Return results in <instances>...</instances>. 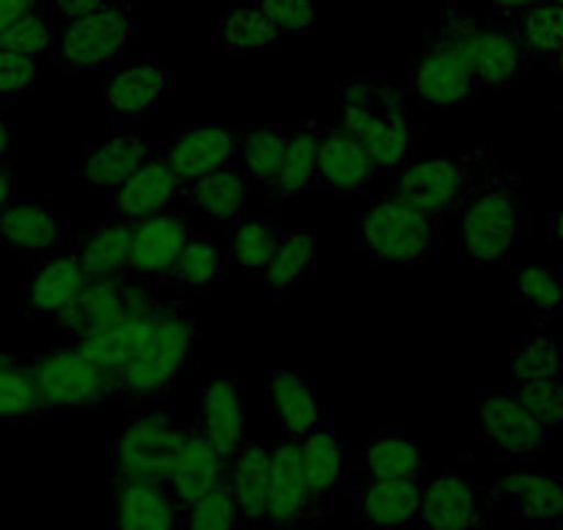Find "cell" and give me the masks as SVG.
Returning a JSON list of instances; mask_svg holds the SVG:
<instances>
[{"mask_svg": "<svg viewBox=\"0 0 563 530\" xmlns=\"http://www.w3.org/2000/svg\"><path fill=\"white\" fill-rule=\"evenodd\" d=\"M338 128L356 139L371 155L378 177H389L411 161V133L406 102L384 78H354L340 86Z\"/></svg>", "mask_w": 563, "mask_h": 530, "instance_id": "obj_1", "label": "cell"}, {"mask_svg": "<svg viewBox=\"0 0 563 530\" xmlns=\"http://www.w3.org/2000/svg\"><path fill=\"white\" fill-rule=\"evenodd\" d=\"M459 213V238L473 263H506L528 235V216L519 202V177L511 169H489L481 175Z\"/></svg>", "mask_w": 563, "mask_h": 530, "instance_id": "obj_2", "label": "cell"}, {"mask_svg": "<svg viewBox=\"0 0 563 530\" xmlns=\"http://www.w3.org/2000/svg\"><path fill=\"white\" fill-rule=\"evenodd\" d=\"M197 323L180 305H164L155 312L147 334L119 371L128 404L158 407V401L175 393L177 382L191 365Z\"/></svg>", "mask_w": 563, "mask_h": 530, "instance_id": "obj_3", "label": "cell"}, {"mask_svg": "<svg viewBox=\"0 0 563 530\" xmlns=\"http://www.w3.org/2000/svg\"><path fill=\"white\" fill-rule=\"evenodd\" d=\"M354 241L384 265H415L440 243V216L384 194L354 221Z\"/></svg>", "mask_w": 563, "mask_h": 530, "instance_id": "obj_4", "label": "cell"}, {"mask_svg": "<svg viewBox=\"0 0 563 530\" xmlns=\"http://www.w3.org/2000/svg\"><path fill=\"white\" fill-rule=\"evenodd\" d=\"M186 426L169 407H141L108 445L111 484L119 481H153L166 484L172 462L180 448Z\"/></svg>", "mask_w": 563, "mask_h": 530, "instance_id": "obj_5", "label": "cell"}, {"mask_svg": "<svg viewBox=\"0 0 563 530\" xmlns=\"http://www.w3.org/2000/svg\"><path fill=\"white\" fill-rule=\"evenodd\" d=\"M492 153H495L492 144H481V147L464 150L456 158L409 161L398 172L384 177L387 194L442 219L451 210L462 208L475 183L492 166Z\"/></svg>", "mask_w": 563, "mask_h": 530, "instance_id": "obj_6", "label": "cell"}, {"mask_svg": "<svg viewBox=\"0 0 563 530\" xmlns=\"http://www.w3.org/2000/svg\"><path fill=\"white\" fill-rule=\"evenodd\" d=\"M434 29L442 31L462 51L481 89L508 86L525 69V53L517 31L500 23H478L456 0H448L442 7Z\"/></svg>", "mask_w": 563, "mask_h": 530, "instance_id": "obj_7", "label": "cell"}, {"mask_svg": "<svg viewBox=\"0 0 563 530\" xmlns=\"http://www.w3.org/2000/svg\"><path fill=\"white\" fill-rule=\"evenodd\" d=\"M29 362L47 409L128 404V395H124L117 373H108L106 367L95 365L75 345L64 343L51 354L31 356Z\"/></svg>", "mask_w": 563, "mask_h": 530, "instance_id": "obj_8", "label": "cell"}, {"mask_svg": "<svg viewBox=\"0 0 563 530\" xmlns=\"http://www.w3.org/2000/svg\"><path fill=\"white\" fill-rule=\"evenodd\" d=\"M139 36V20L130 7H106L91 18L69 23L53 51L58 69L97 73L117 67Z\"/></svg>", "mask_w": 563, "mask_h": 530, "instance_id": "obj_9", "label": "cell"}, {"mask_svg": "<svg viewBox=\"0 0 563 530\" xmlns=\"http://www.w3.org/2000/svg\"><path fill=\"white\" fill-rule=\"evenodd\" d=\"M158 301L161 299L150 290V285L135 283L130 277L89 279L80 294L69 301L67 310L53 318V327L62 334L64 343H78V340L111 327L128 312L144 310Z\"/></svg>", "mask_w": 563, "mask_h": 530, "instance_id": "obj_10", "label": "cell"}, {"mask_svg": "<svg viewBox=\"0 0 563 530\" xmlns=\"http://www.w3.org/2000/svg\"><path fill=\"white\" fill-rule=\"evenodd\" d=\"M409 89L429 106H467L481 91V84L462 51L442 31L431 29L420 58L411 64Z\"/></svg>", "mask_w": 563, "mask_h": 530, "instance_id": "obj_11", "label": "cell"}, {"mask_svg": "<svg viewBox=\"0 0 563 530\" xmlns=\"http://www.w3.org/2000/svg\"><path fill=\"white\" fill-rule=\"evenodd\" d=\"M475 426L486 445L508 462H539L547 453V429L514 393H486L475 401Z\"/></svg>", "mask_w": 563, "mask_h": 530, "instance_id": "obj_12", "label": "cell"}, {"mask_svg": "<svg viewBox=\"0 0 563 530\" xmlns=\"http://www.w3.org/2000/svg\"><path fill=\"white\" fill-rule=\"evenodd\" d=\"M89 283L80 263V235L73 232L58 249L47 252L34 268L29 283L20 288L18 316L20 318H53L69 307V301Z\"/></svg>", "mask_w": 563, "mask_h": 530, "instance_id": "obj_13", "label": "cell"}, {"mask_svg": "<svg viewBox=\"0 0 563 530\" xmlns=\"http://www.w3.org/2000/svg\"><path fill=\"white\" fill-rule=\"evenodd\" d=\"M191 235L194 227L175 210L153 216L147 221H135L122 277L144 285H169L172 268Z\"/></svg>", "mask_w": 563, "mask_h": 530, "instance_id": "obj_14", "label": "cell"}, {"mask_svg": "<svg viewBox=\"0 0 563 530\" xmlns=\"http://www.w3.org/2000/svg\"><path fill=\"white\" fill-rule=\"evenodd\" d=\"M241 133L243 128H230V124H188L175 139L158 144V155L186 186L199 177L213 175V172L230 169L235 164Z\"/></svg>", "mask_w": 563, "mask_h": 530, "instance_id": "obj_15", "label": "cell"}, {"mask_svg": "<svg viewBox=\"0 0 563 530\" xmlns=\"http://www.w3.org/2000/svg\"><path fill=\"white\" fill-rule=\"evenodd\" d=\"M243 398H246V384L235 376L213 378L197 398L194 426L213 445L224 467L249 445L246 401Z\"/></svg>", "mask_w": 563, "mask_h": 530, "instance_id": "obj_16", "label": "cell"}, {"mask_svg": "<svg viewBox=\"0 0 563 530\" xmlns=\"http://www.w3.org/2000/svg\"><path fill=\"white\" fill-rule=\"evenodd\" d=\"M155 155H158V144L150 142L141 130L119 128L89 150L84 166L78 169V177L91 191L108 199Z\"/></svg>", "mask_w": 563, "mask_h": 530, "instance_id": "obj_17", "label": "cell"}, {"mask_svg": "<svg viewBox=\"0 0 563 530\" xmlns=\"http://www.w3.org/2000/svg\"><path fill=\"white\" fill-rule=\"evenodd\" d=\"M169 89L172 75L158 58L135 56L108 78L106 113L113 122H135L153 113Z\"/></svg>", "mask_w": 563, "mask_h": 530, "instance_id": "obj_18", "label": "cell"}, {"mask_svg": "<svg viewBox=\"0 0 563 530\" xmlns=\"http://www.w3.org/2000/svg\"><path fill=\"white\" fill-rule=\"evenodd\" d=\"M310 525L301 442L282 440L271 448V492L263 530H301Z\"/></svg>", "mask_w": 563, "mask_h": 530, "instance_id": "obj_19", "label": "cell"}, {"mask_svg": "<svg viewBox=\"0 0 563 530\" xmlns=\"http://www.w3.org/2000/svg\"><path fill=\"white\" fill-rule=\"evenodd\" d=\"M489 500L508 506L511 517L530 525H563V481L541 470H514L489 486Z\"/></svg>", "mask_w": 563, "mask_h": 530, "instance_id": "obj_20", "label": "cell"}, {"mask_svg": "<svg viewBox=\"0 0 563 530\" xmlns=\"http://www.w3.org/2000/svg\"><path fill=\"white\" fill-rule=\"evenodd\" d=\"M484 522V503L478 486L464 475H440L422 481L420 514L422 530H475Z\"/></svg>", "mask_w": 563, "mask_h": 530, "instance_id": "obj_21", "label": "cell"}, {"mask_svg": "<svg viewBox=\"0 0 563 530\" xmlns=\"http://www.w3.org/2000/svg\"><path fill=\"white\" fill-rule=\"evenodd\" d=\"M183 511L166 484L119 481L113 484L111 530H183Z\"/></svg>", "mask_w": 563, "mask_h": 530, "instance_id": "obj_22", "label": "cell"}, {"mask_svg": "<svg viewBox=\"0 0 563 530\" xmlns=\"http://www.w3.org/2000/svg\"><path fill=\"white\" fill-rule=\"evenodd\" d=\"M268 415L285 440L305 442L307 437L323 429L321 409H318V389L305 373L276 371L268 373L265 382Z\"/></svg>", "mask_w": 563, "mask_h": 530, "instance_id": "obj_23", "label": "cell"}, {"mask_svg": "<svg viewBox=\"0 0 563 530\" xmlns=\"http://www.w3.org/2000/svg\"><path fill=\"white\" fill-rule=\"evenodd\" d=\"M180 199V177L169 169V164L161 155H155L119 191L108 197V205H111V216H117V219L147 221L153 216L169 213Z\"/></svg>", "mask_w": 563, "mask_h": 530, "instance_id": "obj_24", "label": "cell"}, {"mask_svg": "<svg viewBox=\"0 0 563 530\" xmlns=\"http://www.w3.org/2000/svg\"><path fill=\"white\" fill-rule=\"evenodd\" d=\"M301 459H305V484H307V508H310V525L332 514L334 497L349 475V453L332 429H318L316 434L301 442Z\"/></svg>", "mask_w": 563, "mask_h": 530, "instance_id": "obj_25", "label": "cell"}, {"mask_svg": "<svg viewBox=\"0 0 563 530\" xmlns=\"http://www.w3.org/2000/svg\"><path fill=\"white\" fill-rule=\"evenodd\" d=\"M73 235L67 219L56 213L47 199L18 197L0 213V243L9 249H29L47 254Z\"/></svg>", "mask_w": 563, "mask_h": 530, "instance_id": "obj_26", "label": "cell"}, {"mask_svg": "<svg viewBox=\"0 0 563 530\" xmlns=\"http://www.w3.org/2000/svg\"><path fill=\"white\" fill-rule=\"evenodd\" d=\"M378 177L371 155L343 128L332 124L323 133L321 155H318L316 191L323 194H360L373 186Z\"/></svg>", "mask_w": 563, "mask_h": 530, "instance_id": "obj_27", "label": "cell"}, {"mask_svg": "<svg viewBox=\"0 0 563 530\" xmlns=\"http://www.w3.org/2000/svg\"><path fill=\"white\" fill-rule=\"evenodd\" d=\"M221 478H224V462L219 459V453L213 451V445L205 440L197 426H186L175 462H172L169 478H166V489L172 492L177 506L188 511L199 497L208 495L216 484H221Z\"/></svg>", "mask_w": 563, "mask_h": 530, "instance_id": "obj_28", "label": "cell"}, {"mask_svg": "<svg viewBox=\"0 0 563 530\" xmlns=\"http://www.w3.org/2000/svg\"><path fill=\"white\" fill-rule=\"evenodd\" d=\"M354 481H426V456L409 437L382 431L349 456Z\"/></svg>", "mask_w": 563, "mask_h": 530, "instance_id": "obj_29", "label": "cell"}, {"mask_svg": "<svg viewBox=\"0 0 563 530\" xmlns=\"http://www.w3.org/2000/svg\"><path fill=\"white\" fill-rule=\"evenodd\" d=\"M422 481H354V514L367 528L417 525Z\"/></svg>", "mask_w": 563, "mask_h": 530, "instance_id": "obj_30", "label": "cell"}, {"mask_svg": "<svg viewBox=\"0 0 563 530\" xmlns=\"http://www.w3.org/2000/svg\"><path fill=\"white\" fill-rule=\"evenodd\" d=\"M224 481L230 484L232 497L238 503L241 525L252 530H263L271 492V448L260 445V442H249L224 467Z\"/></svg>", "mask_w": 563, "mask_h": 530, "instance_id": "obj_31", "label": "cell"}, {"mask_svg": "<svg viewBox=\"0 0 563 530\" xmlns=\"http://www.w3.org/2000/svg\"><path fill=\"white\" fill-rule=\"evenodd\" d=\"M282 40L285 36L271 23L263 3H235L216 20L210 31L213 47L227 53H268L279 47Z\"/></svg>", "mask_w": 563, "mask_h": 530, "instance_id": "obj_32", "label": "cell"}, {"mask_svg": "<svg viewBox=\"0 0 563 530\" xmlns=\"http://www.w3.org/2000/svg\"><path fill=\"white\" fill-rule=\"evenodd\" d=\"M318 238L307 230H285L279 249L274 252L260 283L268 299H282L301 283L316 277Z\"/></svg>", "mask_w": 563, "mask_h": 530, "instance_id": "obj_33", "label": "cell"}, {"mask_svg": "<svg viewBox=\"0 0 563 530\" xmlns=\"http://www.w3.org/2000/svg\"><path fill=\"white\" fill-rule=\"evenodd\" d=\"M323 133H327V128H321L318 119H305L296 128H290L288 153H285L282 172L274 186L279 197H307V194H316L318 155H321Z\"/></svg>", "mask_w": 563, "mask_h": 530, "instance_id": "obj_34", "label": "cell"}, {"mask_svg": "<svg viewBox=\"0 0 563 530\" xmlns=\"http://www.w3.org/2000/svg\"><path fill=\"white\" fill-rule=\"evenodd\" d=\"M135 221L111 216L80 235V263L89 279L122 277L128 263L130 241H133Z\"/></svg>", "mask_w": 563, "mask_h": 530, "instance_id": "obj_35", "label": "cell"}, {"mask_svg": "<svg viewBox=\"0 0 563 530\" xmlns=\"http://www.w3.org/2000/svg\"><path fill=\"white\" fill-rule=\"evenodd\" d=\"M517 36L525 53V69H555L563 47V7L544 0L517 18Z\"/></svg>", "mask_w": 563, "mask_h": 530, "instance_id": "obj_36", "label": "cell"}, {"mask_svg": "<svg viewBox=\"0 0 563 530\" xmlns=\"http://www.w3.org/2000/svg\"><path fill=\"white\" fill-rule=\"evenodd\" d=\"M246 175L230 166V169L186 183L180 202L199 208L219 224H230V221L235 224L243 216V205H246Z\"/></svg>", "mask_w": 563, "mask_h": 530, "instance_id": "obj_37", "label": "cell"}, {"mask_svg": "<svg viewBox=\"0 0 563 530\" xmlns=\"http://www.w3.org/2000/svg\"><path fill=\"white\" fill-rule=\"evenodd\" d=\"M290 128L279 124H265V128H249L241 133L235 153V169L246 175V180L260 186H276V177L282 172V161L288 153Z\"/></svg>", "mask_w": 563, "mask_h": 530, "instance_id": "obj_38", "label": "cell"}, {"mask_svg": "<svg viewBox=\"0 0 563 530\" xmlns=\"http://www.w3.org/2000/svg\"><path fill=\"white\" fill-rule=\"evenodd\" d=\"M285 230L257 216H241L232 224L230 241H227V260L241 265L249 274H263L274 252L279 249Z\"/></svg>", "mask_w": 563, "mask_h": 530, "instance_id": "obj_39", "label": "cell"}, {"mask_svg": "<svg viewBox=\"0 0 563 530\" xmlns=\"http://www.w3.org/2000/svg\"><path fill=\"white\" fill-rule=\"evenodd\" d=\"M511 382L514 387L533 382H563V340L550 334L514 340Z\"/></svg>", "mask_w": 563, "mask_h": 530, "instance_id": "obj_40", "label": "cell"}, {"mask_svg": "<svg viewBox=\"0 0 563 530\" xmlns=\"http://www.w3.org/2000/svg\"><path fill=\"white\" fill-rule=\"evenodd\" d=\"M47 412L29 360L0 367V423H23Z\"/></svg>", "mask_w": 563, "mask_h": 530, "instance_id": "obj_41", "label": "cell"}, {"mask_svg": "<svg viewBox=\"0 0 563 530\" xmlns=\"http://www.w3.org/2000/svg\"><path fill=\"white\" fill-rule=\"evenodd\" d=\"M227 272V254L210 241L208 235H197L194 232L191 241L177 257L175 268H172L169 285L183 290H208L219 279H224Z\"/></svg>", "mask_w": 563, "mask_h": 530, "instance_id": "obj_42", "label": "cell"}, {"mask_svg": "<svg viewBox=\"0 0 563 530\" xmlns=\"http://www.w3.org/2000/svg\"><path fill=\"white\" fill-rule=\"evenodd\" d=\"M511 294L533 316H563V272L555 268V265H528V268H519L511 279Z\"/></svg>", "mask_w": 563, "mask_h": 530, "instance_id": "obj_43", "label": "cell"}, {"mask_svg": "<svg viewBox=\"0 0 563 530\" xmlns=\"http://www.w3.org/2000/svg\"><path fill=\"white\" fill-rule=\"evenodd\" d=\"M241 528V511L232 497L230 484L221 478L208 495L199 497L183 517V530H238Z\"/></svg>", "mask_w": 563, "mask_h": 530, "instance_id": "obj_44", "label": "cell"}, {"mask_svg": "<svg viewBox=\"0 0 563 530\" xmlns=\"http://www.w3.org/2000/svg\"><path fill=\"white\" fill-rule=\"evenodd\" d=\"M53 42H56V25H53V18L47 14H31V18L20 20L18 25L0 36V51L18 53V56L36 58L40 53L51 51Z\"/></svg>", "mask_w": 563, "mask_h": 530, "instance_id": "obj_45", "label": "cell"}, {"mask_svg": "<svg viewBox=\"0 0 563 530\" xmlns=\"http://www.w3.org/2000/svg\"><path fill=\"white\" fill-rule=\"evenodd\" d=\"M511 393L547 431L563 426V382L522 384V387H514Z\"/></svg>", "mask_w": 563, "mask_h": 530, "instance_id": "obj_46", "label": "cell"}, {"mask_svg": "<svg viewBox=\"0 0 563 530\" xmlns=\"http://www.w3.org/2000/svg\"><path fill=\"white\" fill-rule=\"evenodd\" d=\"M282 36H310L318 29V0H260Z\"/></svg>", "mask_w": 563, "mask_h": 530, "instance_id": "obj_47", "label": "cell"}, {"mask_svg": "<svg viewBox=\"0 0 563 530\" xmlns=\"http://www.w3.org/2000/svg\"><path fill=\"white\" fill-rule=\"evenodd\" d=\"M40 78L34 58L0 51V102H12L23 97Z\"/></svg>", "mask_w": 563, "mask_h": 530, "instance_id": "obj_48", "label": "cell"}, {"mask_svg": "<svg viewBox=\"0 0 563 530\" xmlns=\"http://www.w3.org/2000/svg\"><path fill=\"white\" fill-rule=\"evenodd\" d=\"M45 3L51 9V18L62 23H78L108 7V0H45Z\"/></svg>", "mask_w": 563, "mask_h": 530, "instance_id": "obj_49", "label": "cell"}, {"mask_svg": "<svg viewBox=\"0 0 563 530\" xmlns=\"http://www.w3.org/2000/svg\"><path fill=\"white\" fill-rule=\"evenodd\" d=\"M36 12H40V0H0V36Z\"/></svg>", "mask_w": 563, "mask_h": 530, "instance_id": "obj_50", "label": "cell"}, {"mask_svg": "<svg viewBox=\"0 0 563 530\" xmlns=\"http://www.w3.org/2000/svg\"><path fill=\"white\" fill-rule=\"evenodd\" d=\"M18 197V177H14L12 164H0V213H3V208Z\"/></svg>", "mask_w": 563, "mask_h": 530, "instance_id": "obj_51", "label": "cell"}, {"mask_svg": "<svg viewBox=\"0 0 563 530\" xmlns=\"http://www.w3.org/2000/svg\"><path fill=\"white\" fill-rule=\"evenodd\" d=\"M12 122L0 113V164H12Z\"/></svg>", "mask_w": 563, "mask_h": 530, "instance_id": "obj_52", "label": "cell"}, {"mask_svg": "<svg viewBox=\"0 0 563 530\" xmlns=\"http://www.w3.org/2000/svg\"><path fill=\"white\" fill-rule=\"evenodd\" d=\"M536 3H544V0H492V7H495L497 14H519L525 9L536 7Z\"/></svg>", "mask_w": 563, "mask_h": 530, "instance_id": "obj_53", "label": "cell"}, {"mask_svg": "<svg viewBox=\"0 0 563 530\" xmlns=\"http://www.w3.org/2000/svg\"><path fill=\"white\" fill-rule=\"evenodd\" d=\"M550 241L563 252V208H558L550 216Z\"/></svg>", "mask_w": 563, "mask_h": 530, "instance_id": "obj_54", "label": "cell"}, {"mask_svg": "<svg viewBox=\"0 0 563 530\" xmlns=\"http://www.w3.org/2000/svg\"><path fill=\"white\" fill-rule=\"evenodd\" d=\"M20 356H14L12 351H7V349H0V367H7V365H12V362H18Z\"/></svg>", "mask_w": 563, "mask_h": 530, "instance_id": "obj_55", "label": "cell"}, {"mask_svg": "<svg viewBox=\"0 0 563 530\" xmlns=\"http://www.w3.org/2000/svg\"><path fill=\"white\" fill-rule=\"evenodd\" d=\"M555 69L561 73V78H563V47H561V53H558V58H555Z\"/></svg>", "mask_w": 563, "mask_h": 530, "instance_id": "obj_56", "label": "cell"}, {"mask_svg": "<svg viewBox=\"0 0 563 530\" xmlns=\"http://www.w3.org/2000/svg\"><path fill=\"white\" fill-rule=\"evenodd\" d=\"M552 3H558V7H563V0H552Z\"/></svg>", "mask_w": 563, "mask_h": 530, "instance_id": "obj_57", "label": "cell"}, {"mask_svg": "<svg viewBox=\"0 0 563 530\" xmlns=\"http://www.w3.org/2000/svg\"><path fill=\"white\" fill-rule=\"evenodd\" d=\"M555 530H563V525H558V528Z\"/></svg>", "mask_w": 563, "mask_h": 530, "instance_id": "obj_58", "label": "cell"}]
</instances>
